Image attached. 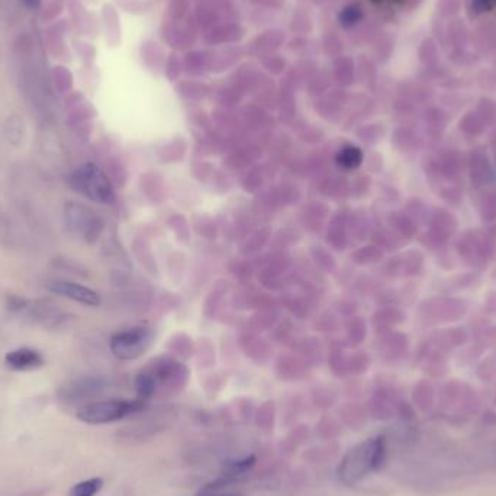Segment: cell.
<instances>
[{
    "instance_id": "10",
    "label": "cell",
    "mask_w": 496,
    "mask_h": 496,
    "mask_svg": "<svg viewBox=\"0 0 496 496\" xmlns=\"http://www.w3.org/2000/svg\"><path fill=\"white\" fill-rule=\"evenodd\" d=\"M363 161V154L357 147L346 146L339 150L335 155V163L343 170H354Z\"/></svg>"
},
{
    "instance_id": "17",
    "label": "cell",
    "mask_w": 496,
    "mask_h": 496,
    "mask_svg": "<svg viewBox=\"0 0 496 496\" xmlns=\"http://www.w3.org/2000/svg\"><path fill=\"white\" fill-rule=\"evenodd\" d=\"M373 2H382V0H373Z\"/></svg>"
},
{
    "instance_id": "13",
    "label": "cell",
    "mask_w": 496,
    "mask_h": 496,
    "mask_svg": "<svg viewBox=\"0 0 496 496\" xmlns=\"http://www.w3.org/2000/svg\"><path fill=\"white\" fill-rule=\"evenodd\" d=\"M360 18H361V10H360L359 8H348V9H346L344 13H343V16H341L343 23H347V25H352V23L359 22Z\"/></svg>"
},
{
    "instance_id": "3",
    "label": "cell",
    "mask_w": 496,
    "mask_h": 496,
    "mask_svg": "<svg viewBox=\"0 0 496 496\" xmlns=\"http://www.w3.org/2000/svg\"><path fill=\"white\" fill-rule=\"evenodd\" d=\"M70 186L84 198L109 205L115 201V189L109 177L96 164L86 163L71 173Z\"/></svg>"
},
{
    "instance_id": "9",
    "label": "cell",
    "mask_w": 496,
    "mask_h": 496,
    "mask_svg": "<svg viewBox=\"0 0 496 496\" xmlns=\"http://www.w3.org/2000/svg\"><path fill=\"white\" fill-rule=\"evenodd\" d=\"M256 462L257 459L253 454L244 457V459L229 460L222 467V476L235 482L237 479L245 476L248 472H251V469L256 466Z\"/></svg>"
},
{
    "instance_id": "15",
    "label": "cell",
    "mask_w": 496,
    "mask_h": 496,
    "mask_svg": "<svg viewBox=\"0 0 496 496\" xmlns=\"http://www.w3.org/2000/svg\"><path fill=\"white\" fill-rule=\"evenodd\" d=\"M21 2L28 9H38L41 5V0H21Z\"/></svg>"
},
{
    "instance_id": "6",
    "label": "cell",
    "mask_w": 496,
    "mask_h": 496,
    "mask_svg": "<svg viewBox=\"0 0 496 496\" xmlns=\"http://www.w3.org/2000/svg\"><path fill=\"white\" fill-rule=\"evenodd\" d=\"M155 383V389L163 387L168 390H179L186 385L188 369L176 360H164L157 363L154 368L147 372Z\"/></svg>"
},
{
    "instance_id": "2",
    "label": "cell",
    "mask_w": 496,
    "mask_h": 496,
    "mask_svg": "<svg viewBox=\"0 0 496 496\" xmlns=\"http://www.w3.org/2000/svg\"><path fill=\"white\" fill-rule=\"evenodd\" d=\"M146 407V401L138 399H109L84 405L77 411V418L90 425H103L124 420Z\"/></svg>"
},
{
    "instance_id": "8",
    "label": "cell",
    "mask_w": 496,
    "mask_h": 496,
    "mask_svg": "<svg viewBox=\"0 0 496 496\" xmlns=\"http://www.w3.org/2000/svg\"><path fill=\"white\" fill-rule=\"evenodd\" d=\"M5 363L9 369L16 372H31L44 365V357L35 348L22 347L9 351L5 356Z\"/></svg>"
},
{
    "instance_id": "5",
    "label": "cell",
    "mask_w": 496,
    "mask_h": 496,
    "mask_svg": "<svg viewBox=\"0 0 496 496\" xmlns=\"http://www.w3.org/2000/svg\"><path fill=\"white\" fill-rule=\"evenodd\" d=\"M65 218L69 227L80 234L87 241H95L103 228L102 221L89 207L77 203H70L65 207Z\"/></svg>"
},
{
    "instance_id": "11",
    "label": "cell",
    "mask_w": 496,
    "mask_h": 496,
    "mask_svg": "<svg viewBox=\"0 0 496 496\" xmlns=\"http://www.w3.org/2000/svg\"><path fill=\"white\" fill-rule=\"evenodd\" d=\"M103 488V480L100 477H93L83 480L70 489L69 496H96Z\"/></svg>"
},
{
    "instance_id": "12",
    "label": "cell",
    "mask_w": 496,
    "mask_h": 496,
    "mask_svg": "<svg viewBox=\"0 0 496 496\" xmlns=\"http://www.w3.org/2000/svg\"><path fill=\"white\" fill-rule=\"evenodd\" d=\"M135 387H137V392H138V396L141 399H144V401L151 398L157 392L153 377L147 372H142V373H139L137 376Z\"/></svg>"
},
{
    "instance_id": "7",
    "label": "cell",
    "mask_w": 496,
    "mask_h": 496,
    "mask_svg": "<svg viewBox=\"0 0 496 496\" xmlns=\"http://www.w3.org/2000/svg\"><path fill=\"white\" fill-rule=\"evenodd\" d=\"M48 291H51L52 293H57L60 296H64L67 299L74 300V302L83 304V305H89V306H98L100 304V297L99 295L89 289V287L78 284L74 282H67V280H56L48 283Z\"/></svg>"
},
{
    "instance_id": "14",
    "label": "cell",
    "mask_w": 496,
    "mask_h": 496,
    "mask_svg": "<svg viewBox=\"0 0 496 496\" xmlns=\"http://www.w3.org/2000/svg\"><path fill=\"white\" fill-rule=\"evenodd\" d=\"M496 8V0H472V9L476 13L489 12Z\"/></svg>"
},
{
    "instance_id": "16",
    "label": "cell",
    "mask_w": 496,
    "mask_h": 496,
    "mask_svg": "<svg viewBox=\"0 0 496 496\" xmlns=\"http://www.w3.org/2000/svg\"><path fill=\"white\" fill-rule=\"evenodd\" d=\"M216 496H237V495H232V493H227V492H224V493H219V495H216Z\"/></svg>"
},
{
    "instance_id": "4",
    "label": "cell",
    "mask_w": 496,
    "mask_h": 496,
    "mask_svg": "<svg viewBox=\"0 0 496 496\" xmlns=\"http://www.w3.org/2000/svg\"><path fill=\"white\" fill-rule=\"evenodd\" d=\"M153 331L146 326H133L112 335L109 347L120 360H135L146 352L153 343Z\"/></svg>"
},
{
    "instance_id": "1",
    "label": "cell",
    "mask_w": 496,
    "mask_h": 496,
    "mask_svg": "<svg viewBox=\"0 0 496 496\" xmlns=\"http://www.w3.org/2000/svg\"><path fill=\"white\" fill-rule=\"evenodd\" d=\"M386 460V441L383 437L369 438L350 449L338 466V479L351 486L365 475L379 470Z\"/></svg>"
}]
</instances>
